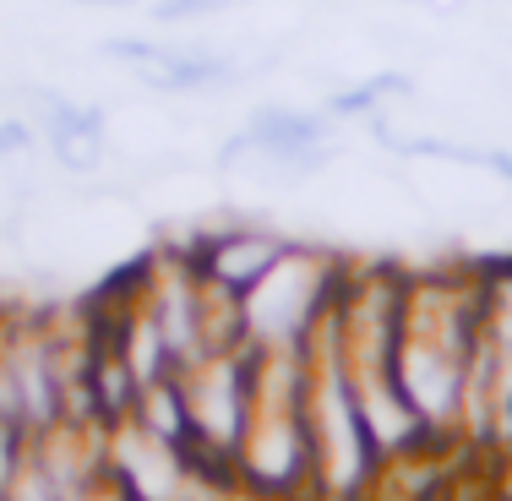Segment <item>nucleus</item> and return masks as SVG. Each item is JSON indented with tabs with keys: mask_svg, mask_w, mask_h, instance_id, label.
<instances>
[{
	"mask_svg": "<svg viewBox=\"0 0 512 501\" xmlns=\"http://www.w3.org/2000/svg\"><path fill=\"white\" fill-rule=\"evenodd\" d=\"M278 256H284V240H273V235H224L213 246V256H207V273L224 289L246 295V289H256L278 267Z\"/></svg>",
	"mask_w": 512,
	"mask_h": 501,
	"instance_id": "nucleus-1",
	"label": "nucleus"
},
{
	"mask_svg": "<svg viewBox=\"0 0 512 501\" xmlns=\"http://www.w3.org/2000/svg\"><path fill=\"white\" fill-rule=\"evenodd\" d=\"M88 6H120V0H88Z\"/></svg>",
	"mask_w": 512,
	"mask_h": 501,
	"instance_id": "nucleus-3",
	"label": "nucleus"
},
{
	"mask_svg": "<svg viewBox=\"0 0 512 501\" xmlns=\"http://www.w3.org/2000/svg\"><path fill=\"white\" fill-rule=\"evenodd\" d=\"M229 6V0H158L153 17L158 22H191V17H207V11Z\"/></svg>",
	"mask_w": 512,
	"mask_h": 501,
	"instance_id": "nucleus-2",
	"label": "nucleus"
}]
</instances>
